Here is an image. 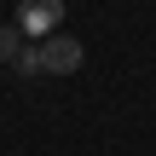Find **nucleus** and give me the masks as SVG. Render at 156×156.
Here are the masks:
<instances>
[{"mask_svg": "<svg viewBox=\"0 0 156 156\" xmlns=\"http://www.w3.org/2000/svg\"><path fill=\"white\" fill-rule=\"evenodd\" d=\"M81 58H87V46H81L75 35H64V29H52V35L41 41V75H75Z\"/></svg>", "mask_w": 156, "mask_h": 156, "instance_id": "1", "label": "nucleus"}, {"mask_svg": "<svg viewBox=\"0 0 156 156\" xmlns=\"http://www.w3.org/2000/svg\"><path fill=\"white\" fill-rule=\"evenodd\" d=\"M17 52H23V29L17 23H0V64H12Z\"/></svg>", "mask_w": 156, "mask_h": 156, "instance_id": "3", "label": "nucleus"}, {"mask_svg": "<svg viewBox=\"0 0 156 156\" xmlns=\"http://www.w3.org/2000/svg\"><path fill=\"white\" fill-rule=\"evenodd\" d=\"M12 69H17V75H41V46H23V52L12 58Z\"/></svg>", "mask_w": 156, "mask_h": 156, "instance_id": "4", "label": "nucleus"}, {"mask_svg": "<svg viewBox=\"0 0 156 156\" xmlns=\"http://www.w3.org/2000/svg\"><path fill=\"white\" fill-rule=\"evenodd\" d=\"M58 23H64V0H23L17 6V29L35 35V41H46Z\"/></svg>", "mask_w": 156, "mask_h": 156, "instance_id": "2", "label": "nucleus"}]
</instances>
